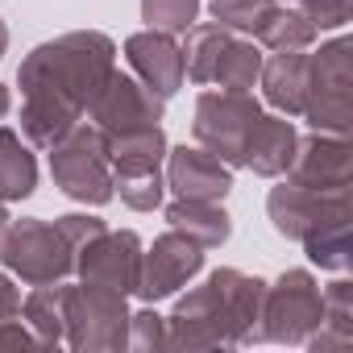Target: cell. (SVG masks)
<instances>
[{
    "label": "cell",
    "instance_id": "obj_1",
    "mask_svg": "<svg viewBox=\"0 0 353 353\" xmlns=\"http://www.w3.org/2000/svg\"><path fill=\"white\" fill-rule=\"evenodd\" d=\"M112 75V42L104 34H63L21 63V129L34 145H54Z\"/></svg>",
    "mask_w": 353,
    "mask_h": 353
},
{
    "label": "cell",
    "instance_id": "obj_2",
    "mask_svg": "<svg viewBox=\"0 0 353 353\" xmlns=\"http://www.w3.org/2000/svg\"><path fill=\"white\" fill-rule=\"evenodd\" d=\"M262 283L245 279L237 270H216L200 291H192L174 307L170 345H216V341H241L245 324L258 320Z\"/></svg>",
    "mask_w": 353,
    "mask_h": 353
},
{
    "label": "cell",
    "instance_id": "obj_3",
    "mask_svg": "<svg viewBox=\"0 0 353 353\" xmlns=\"http://www.w3.org/2000/svg\"><path fill=\"white\" fill-rule=\"evenodd\" d=\"M50 170L59 188L71 200L83 204H108L112 200V162H108V137L96 125H71L50 145Z\"/></svg>",
    "mask_w": 353,
    "mask_h": 353
},
{
    "label": "cell",
    "instance_id": "obj_4",
    "mask_svg": "<svg viewBox=\"0 0 353 353\" xmlns=\"http://www.w3.org/2000/svg\"><path fill=\"white\" fill-rule=\"evenodd\" d=\"M183 71L196 83H221L225 92H245L262 71V54L250 42L229 38L225 26H196L183 50Z\"/></svg>",
    "mask_w": 353,
    "mask_h": 353
},
{
    "label": "cell",
    "instance_id": "obj_5",
    "mask_svg": "<svg viewBox=\"0 0 353 353\" xmlns=\"http://www.w3.org/2000/svg\"><path fill=\"white\" fill-rule=\"evenodd\" d=\"M0 254H5V262L34 287L59 283L75 266V245L63 237L59 225H42V221L5 225V245H0Z\"/></svg>",
    "mask_w": 353,
    "mask_h": 353
},
{
    "label": "cell",
    "instance_id": "obj_6",
    "mask_svg": "<svg viewBox=\"0 0 353 353\" xmlns=\"http://www.w3.org/2000/svg\"><path fill=\"white\" fill-rule=\"evenodd\" d=\"M258 117V100L245 92H204L196 104V141L221 162H241Z\"/></svg>",
    "mask_w": 353,
    "mask_h": 353
},
{
    "label": "cell",
    "instance_id": "obj_7",
    "mask_svg": "<svg viewBox=\"0 0 353 353\" xmlns=\"http://www.w3.org/2000/svg\"><path fill=\"white\" fill-rule=\"evenodd\" d=\"M88 108H92V121L104 137H121V133L150 129L162 121V96H154L141 79H129L117 71L104 79V88L96 92V100Z\"/></svg>",
    "mask_w": 353,
    "mask_h": 353
},
{
    "label": "cell",
    "instance_id": "obj_8",
    "mask_svg": "<svg viewBox=\"0 0 353 353\" xmlns=\"http://www.w3.org/2000/svg\"><path fill=\"white\" fill-rule=\"evenodd\" d=\"M349 46L332 42L328 50H320L316 63H307V96H303V112L316 129H332L345 133L349 125Z\"/></svg>",
    "mask_w": 353,
    "mask_h": 353
},
{
    "label": "cell",
    "instance_id": "obj_9",
    "mask_svg": "<svg viewBox=\"0 0 353 353\" xmlns=\"http://www.w3.org/2000/svg\"><path fill=\"white\" fill-rule=\"evenodd\" d=\"M137 237L133 233H96L92 241H83L75 254L79 270L88 283L108 287V291H137V270H141V254H137Z\"/></svg>",
    "mask_w": 353,
    "mask_h": 353
},
{
    "label": "cell",
    "instance_id": "obj_10",
    "mask_svg": "<svg viewBox=\"0 0 353 353\" xmlns=\"http://www.w3.org/2000/svg\"><path fill=\"white\" fill-rule=\"evenodd\" d=\"M262 320H270V324H266V332H258V336L299 341L312 324L324 320V299H320L316 283H312L303 270H291V274H283L279 287L270 291V299H266V316H262Z\"/></svg>",
    "mask_w": 353,
    "mask_h": 353
},
{
    "label": "cell",
    "instance_id": "obj_11",
    "mask_svg": "<svg viewBox=\"0 0 353 353\" xmlns=\"http://www.w3.org/2000/svg\"><path fill=\"white\" fill-rule=\"evenodd\" d=\"M200 262H204L200 245H196L192 237H183V233H174V229H170V233L158 237L154 250L141 258L137 291H141L145 299H162V295H170L174 287H183V283L200 270Z\"/></svg>",
    "mask_w": 353,
    "mask_h": 353
},
{
    "label": "cell",
    "instance_id": "obj_12",
    "mask_svg": "<svg viewBox=\"0 0 353 353\" xmlns=\"http://www.w3.org/2000/svg\"><path fill=\"white\" fill-rule=\"evenodd\" d=\"M125 59L137 71V79L154 92V96H174L183 88L188 71H183V50L170 42V34L150 30V34H133L125 42Z\"/></svg>",
    "mask_w": 353,
    "mask_h": 353
},
{
    "label": "cell",
    "instance_id": "obj_13",
    "mask_svg": "<svg viewBox=\"0 0 353 353\" xmlns=\"http://www.w3.org/2000/svg\"><path fill=\"white\" fill-rule=\"evenodd\" d=\"M166 179H170L174 192H179V200H225V192L233 188V174L216 154L188 150V145H179L170 154Z\"/></svg>",
    "mask_w": 353,
    "mask_h": 353
},
{
    "label": "cell",
    "instance_id": "obj_14",
    "mask_svg": "<svg viewBox=\"0 0 353 353\" xmlns=\"http://www.w3.org/2000/svg\"><path fill=\"white\" fill-rule=\"evenodd\" d=\"M299 154L303 158H291L295 162V183H303L312 192H345V183H349V150H345V141L312 137Z\"/></svg>",
    "mask_w": 353,
    "mask_h": 353
},
{
    "label": "cell",
    "instance_id": "obj_15",
    "mask_svg": "<svg viewBox=\"0 0 353 353\" xmlns=\"http://www.w3.org/2000/svg\"><path fill=\"white\" fill-rule=\"evenodd\" d=\"M295 150H299V141H295L291 121L258 117V125H254V133H250V141H245L241 162H245L250 170H258V174H283V170L291 166Z\"/></svg>",
    "mask_w": 353,
    "mask_h": 353
},
{
    "label": "cell",
    "instance_id": "obj_16",
    "mask_svg": "<svg viewBox=\"0 0 353 353\" xmlns=\"http://www.w3.org/2000/svg\"><path fill=\"white\" fill-rule=\"evenodd\" d=\"M266 83V100L287 108V112H303V96H307V59L295 50H279L262 71Z\"/></svg>",
    "mask_w": 353,
    "mask_h": 353
},
{
    "label": "cell",
    "instance_id": "obj_17",
    "mask_svg": "<svg viewBox=\"0 0 353 353\" xmlns=\"http://www.w3.org/2000/svg\"><path fill=\"white\" fill-rule=\"evenodd\" d=\"M166 221L174 233L192 237L200 250L204 245H221L229 237V216L216 208V200H179L166 208Z\"/></svg>",
    "mask_w": 353,
    "mask_h": 353
},
{
    "label": "cell",
    "instance_id": "obj_18",
    "mask_svg": "<svg viewBox=\"0 0 353 353\" xmlns=\"http://www.w3.org/2000/svg\"><path fill=\"white\" fill-rule=\"evenodd\" d=\"M38 183L34 154L21 145L13 129H0V200H21Z\"/></svg>",
    "mask_w": 353,
    "mask_h": 353
},
{
    "label": "cell",
    "instance_id": "obj_19",
    "mask_svg": "<svg viewBox=\"0 0 353 353\" xmlns=\"http://www.w3.org/2000/svg\"><path fill=\"white\" fill-rule=\"evenodd\" d=\"M21 307H26L30 324L38 328V341H46V345L63 341V328H67V287L46 283V287H38Z\"/></svg>",
    "mask_w": 353,
    "mask_h": 353
},
{
    "label": "cell",
    "instance_id": "obj_20",
    "mask_svg": "<svg viewBox=\"0 0 353 353\" xmlns=\"http://www.w3.org/2000/svg\"><path fill=\"white\" fill-rule=\"evenodd\" d=\"M258 38L274 50H299L316 38V26L307 13H283V9H270V17L258 26Z\"/></svg>",
    "mask_w": 353,
    "mask_h": 353
},
{
    "label": "cell",
    "instance_id": "obj_21",
    "mask_svg": "<svg viewBox=\"0 0 353 353\" xmlns=\"http://www.w3.org/2000/svg\"><path fill=\"white\" fill-rule=\"evenodd\" d=\"M141 13L150 21V30L162 34H188L196 13H200V0H141Z\"/></svg>",
    "mask_w": 353,
    "mask_h": 353
},
{
    "label": "cell",
    "instance_id": "obj_22",
    "mask_svg": "<svg viewBox=\"0 0 353 353\" xmlns=\"http://www.w3.org/2000/svg\"><path fill=\"white\" fill-rule=\"evenodd\" d=\"M274 0H212V17L225 30H241V34H258V26L270 17Z\"/></svg>",
    "mask_w": 353,
    "mask_h": 353
},
{
    "label": "cell",
    "instance_id": "obj_23",
    "mask_svg": "<svg viewBox=\"0 0 353 353\" xmlns=\"http://www.w3.org/2000/svg\"><path fill=\"white\" fill-rule=\"evenodd\" d=\"M112 188H121V200L137 212L158 208L162 200V170H129V174H112Z\"/></svg>",
    "mask_w": 353,
    "mask_h": 353
},
{
    "label": "cell",
    "instance_id": "obj_24",
    "mask_svg": "<svg viewBox=\"0 0 353 353\" xmlns=\"http://www.w3.org/2000/svg\"><path fill=\"white\" fill-rule=\"evenodd\" d=\"M303 13L312 17V26H345L349 21V0H303Z\"/></svg>",
    "mask_w": 353,
    "mask_h": 353
},
{
    "label": "cell",
    "instance_id": "obj_25",
    "mask_svg": "<svg viewBox=\"0 0 353 353\" xmlns=\"http://www.w3.org/2000/svg\"><path fill=\"white\" fill-rule=\"evenodd\" d=\"M21 316V291L0 274V324H9V320H17Z\"/></svg>",
    "mask_w": 353,
    "mask_h": 353
},
{
    "label": "cell",
    "instance_id": "obj_26",
    "mask_svg": "<svg viewBox=\"0 0 353 353\" xmlns=\"http://www.w3.org/2000/svg\"><path fill=\"white\" fill-rule=\"evenodd\" d=\"M133 328H137L133 345H150V341H162V336H158V316H154V312H141V316H133Z\"/></svg>",
    "mask_w": 353,
    "mask_h": 353
},
{
    "label": "cell",
    "instance_id": "obj_27",
    "mask_svg": "<svg viewBox=\"0 0 353 353\" xmlns=\"http://www.w3.org/2000/svg\"><path fill=\"white\" fill-rule=\"evenodd\" d=\"M9 104H13V96H9V88H5V83H0V117L9 112Z\"/></svg>",
    "mask_w": 353,
    "mask_h": 353
},
{
    "label": "cell",
    "instance_id": "obj_28",
    "mask_svg": "<svg viewBox=\"0 0 353 353\" xmlns=\"http://www.w3.org/2000/svg\"><path fill=\"white\" fill-rule=\"evenodd\" d=\"M5 46H9V30H5V21H0V54H5Z\"/></svg>",
    "mask_w": 353,
    "mask_h": 353
},
{
    "label": "cell",
    "instance_id": "obj_29",
    "mask_svg": "<svg viewBox=\"0 0 353 353\" xmlns=\"http://www.w3.org/2000/svg\"><path fill=\"white\" fill-rule=\"evenodd\" d=\"M5 221H9V216H5V208H0V237H5Z\"/></svg>",
    "mask_w": 353,
    "mask_h": 353
}]
</instances>
